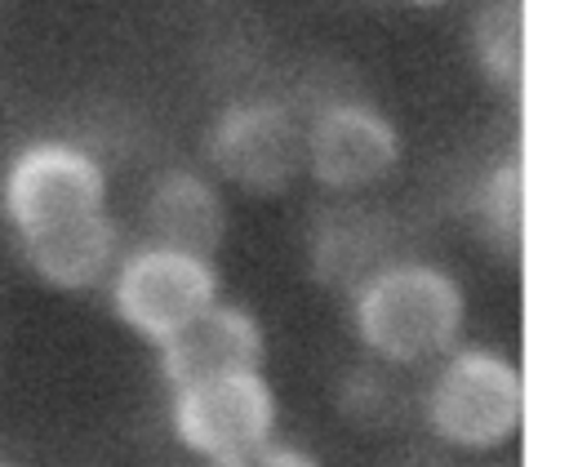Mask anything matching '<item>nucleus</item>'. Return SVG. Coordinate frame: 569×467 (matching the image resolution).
I'll use <instances>...</instances> for the list:
<instances>
[{
    "instance_id": "obj_1",
    "label": "nucleus",
    "mask_w": 569,
    "mask_h": 467,
    "mask_svg": "<svg viewBox=\"0 0 569 467\" xmlns=\"http://www.w3.org/2000/svg\"><path fill=\"white\" fill-rule=\"evenodd\" d=\"M111 213V173L93 147L67 133H36L0 165V227L9 245H31Z\"/></svg>"
},
{
    "instance_id": "obj_2",
    "label": "nucleus",
    "mask_w": 569,
    "mask_h": 467,
    "mask_svg": "<svg viewBox=\"0 0 569 467\" xmlns=\"http://www.w3.org/2000/svg\"><path fill=\"white\" fill-rule=\"evenodd\" d=\"M462 289L431 262H382L356 285L351 325L360 342L391 365L449 356L462 334Z\"/></svg>"
},
{
    "instance_id": "obj_3",
    "label": "nucleus",
    "mask_w": 569,
    "mask_h": 467,
    "mask_svg": "<svg viewBox=\"0 0 569 467\" xmlns=\"http://www.w3.org/2000/svg\"><path fill=\"white\" fill-rule=\"evenodd\" d=\"M218 267L204 254H187L160 240H138L124 245L111 280H107V302L111 316L156 351L178 338L196 316H204L218 298Z\"/></svg>"
},
{
    "instance_id": "obj_4",
    "label": "nucleus",
    "mask_w": 569,
    "mask_h": 467,
    "mask_svg": "<svg viewBox=\"0 0 569 467\" xmlns=\"http://www.w3.org/2000/svg\"><path fill=\"white\" fill-rule=\"evenodd\" d=\"M427 423L453 449H498L525 423V378L489 347H453L431 378Z\"/></svg>"
},
{
    "instance_id": "obj_5",
    "label": "nucleus",
    "mask_w": 569,
    "mask_h": 467,
    "mask_svg": "<svg viewBox=\"0 0 569 467\" xmlns=\"http://www.w3.org/2000/svg\"><path fill=\"white\" fill-rule=\"evenodd\" d=\"M169 391V427L178 445L213 467L267 445L276 431V391L262 369H236Z\"/></svg>"
},
{
    "instance_id": "obj_6",
    "label": "nucleus",
    "mask_w": 569,
    "mask_h": 467,
    "mask_svg": "<svg viewBox=\"0 0 569 467\" xmlns=\"http://www.w3.org/2000/svg\"><path fill=\"white\" fill-rule=\"evenodd\" d=\"M209 165L249 196H276L307 169V129L280 102H231L209 129Z\"/></svg>"
},
{
    "instance_id": "obj_7",
    "label": "nucleus",
    "mask_w": 569,
    "mask_h": 467,
    "mask_svg": "<svg viewBox=\"0 0 569 467\" xmlns=\"http://www.w3.org/2000/svg\"><path fill=\"white\" fill-rule=\"evenodd\" d=\"M400 160L396 125L365 102H333L307 125V173L329 191L382 182Z\"/></svg>"
},
{
    "instance_id": "obj_8",
    "label": "nucleus",
    "mask_w": 569,
    "mask_h": 467,
    "mask_svg": "<svg viewBox=\"0 0 569 467\" xmlns=\"http://www.w3.org/2000/svg\"><path fill=\"white\" fill-rule=\"evenodd\" d=\"M156 356H160L164 382L169 387H187V382L236 374V369H262L267 338H262V325L244 307L213 302L178 338H169Z\"/></svg>"
},
{
    "instance_id": "obj_9",
    "label": "nucleus",
    "mask_w": 569,
    "mask_h": 467,
    "mask_svg": "<svg viewBox=\"0 0 569 467\" xmlns=\"http://www.w3.org/2000/svg\"><path fill=\"white\" fill-rule=\"evenodd\" d=\"M142 227L147 240L213 258L227 236V205L218 182L196 169H164L142 196Z\"/></svg>"
},
{
    "instance_id": "obj_10",
    "label": "nucleus",
    "mask_w": 569,
    "mask_h": 467,
    "mask_svg": "<svg viewBox=\"0 0 569 467\" xmlns=\"http://www.w3.org/2000/svg\"><path fill=\"white\" fill-rule=\"evenodd\" d=\"M13 254H18V262L27 267V276L36 285H44L49 294H71L76 298V294L107 289V280H111V271L124 254V240H120L116 213H107V218L67 227L58 236L18 245Z\"/></svg>"
},
{
    "instance_id": "obj_11",
    "label": "nucleus",
    "mask_w": 569,
    "mask_h": 467,
    "mask_svg": "<svg viewBox=\"0 0 569 467\" xmlns=\"http://www.w3.org/2000/svg\"><path fill=\"white\" fill-rule=\"evenodd\" d=\"M476 58L493 80H516L520 71V13L511 0H493L476 22Z\"/></svg>"
},
{
    "instance_id": "obj_12",
    "label": "nucleus",
    "mask_w": 569,
    "mask_h": 467,
    "mask_svg": "<svg viewBox=\"0 0 569 467\" xmlns=\"http://www.w3.org/2000/svg\"><path fill=\"white\" fill-rule=\"evenodd\" d=\"M485 222L493 227V236L502 227L507 231L520 227V169L516 165H507V169H498L489 178V187H485Z\"/></svg>"
},
{
    "instance_id": "obj_13",
    "label": "nucleus",
    "mask_w": 569,
    "mask_h": 467,
    "mask_svg": "<svg viewBox=\"0 0 569 467\" xmlns=\"http://www.w3.org/2000/svg\"><path fill=\"white\" fill-rule=\"evenodd\" d=\"M218 467H320V463H316L311 454L293 449V445L267 440V445H258V449H249V454H240V458H231V463H218Z\"/></svg>"
},
{
    "instance_id": "obj_14",
    "label": "nucleus",
    "mask_w": 569,
    "mask_h": 467,
    "mask_svg": "<svg viewBox=\"0 0 569 467\" xmlns=\"http://www.w3.org/2000/svg\"><path fill=\"white\" fill-rule=\"evenodd\" d=\"M409 4H440V0H409Z\"/></svg>"
},
{
    "instance_id": "obj_15",
    "label": "nucleus",
    "mask_w": 569,
    "mask_h": 467,
    "mask_svg": "<svg viewBox=\"0 0 569 467\" xmlns=\"http://www.w3.org/2000/svg\"><path fill=\"white\" fill-rule=\"evenodd\" d=\"M0 467H9V463H0Z\"/></svg>"
}]
</instances>
